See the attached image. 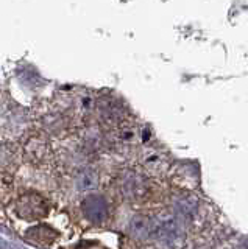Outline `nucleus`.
Segmentation results:
<instances>
[{"instance_id":"nucleus-4","label":"nucleus","mask_w":248,"mask_h":249,"mask_svg":"<svg viewBox=\"0 0 248 249\" xmlns=\"http://www.w3.org/2000/svg\"><path fill=\"white\" fill-rule=\"evenodd\" d=\"M28 238L35 240L41 245H49L57 238V232L47 228V226H38V228L28 231Z\"/></svg>"},{"instance_id":"nucleus-3","label":"nucleus","mask_w":248,"mask_h":249,"mask_svg":"<svg viewBox=\"0 0 248 249\" xmlns=\"http://www.w3.org/2000/svg\"><path fill=\"white\" fill-rule=\"evenodd\" d=\"M153 232V223L147 216H134L130 223V233L137 240H145L152 235Z\"/></svg>"},{"instance_id":"nucleus-2","label":"nucleus","mask_w":248,"mask_h":249,"mask_svg":"<svg viewBox=\"0 0 248 249\" xmlns=\"http://www.w3.org/2000/svg\"><path fill=\"white\" fill-rule=\"evenodd\" d=\"M84 213L92 221H103L106 218V204L102 198L98 196H89L83 202Z\"/></svg>"},{"instance_id":"nucleus-1","label":"nucleus","mask_w":248,"mask_h":249,"mask_svg":"<svg viewBox=\"0 0 248 249\" xmlns=\"http://www.w3.org/2000/svg\"><path fill=\"white\" fill-rule=\"evenodd\" d=\"M16 212L20 218H25V220H38V218L47 215L49 207L41 196H38V195H27V196L19 199Z\"/></svg>"}]
</instances>
